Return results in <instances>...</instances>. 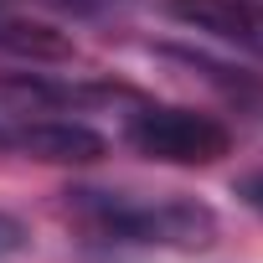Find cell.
I'll use <instances>...</instances> for the list:
<instances>
[{
	"label": "cell",
	"instance_id": "obj_7",
	"mask_svg": "<svg viewBox=\"0 0 263 263\" xmlns=\"http://www.w3.org/2000/svg\"><path fill=\"white\" fill-rule=\"evenodd\" d=\"M237 196H242L248 206H258V212H263V171H253V176H242V181H237Z\"/></svg>",
	"mask_w": 263,
	"mask_h": 263
},
{
	"label": "cell",
	"instance_id": "obj_6",
	"mask_svg": "<svg viewBox=\"0 0 263 263\" xmlns=\"http://www.w3.org/2000/svg\"><path fill=\"white\" fill-rule=\"evenodd\" d=\"M26 248V227L11 217V212H0V258H11V253H21Z\"/></svg>",
	"mask_w": 263,
	"mask_h": 263
},
{
	"label": "cell",
	"instance_id": "obj_1",
	"mask_svg": "<svg viewBox=\"0 0 263 263\" xmlns=\"http://www.w3.org/2000/svg\"><path fill=\"white\" fill-rule=\"evenodd\" d=\"M72 212L114 242H160V248H201L217 237V212L196 196H135V191H67Z\"/></svg>",
	"mask_w": 263,
	"mask_h": 263
},
{
	"label": "cell",
	"instance_id": "obj_5",
	"mask_svg": "<svg viewBox=\"0 0 263 263\" xmlns=\"http://www.w3.org/2000/svg\"><path fill=\"white\" fill-rule=\"evenodd\" d=\"M93 98H98V88H72L47 72H0V114H16V119L62 114V108H78Z\"/></svg>",
	"mask_w": 263,
	"mask_h": 263
},
{
	"label": "cell",
	"instance_id": "obj_3",
	"mask_svg": "<svg viewBox=\"0 0 263 263\" xmlns=\"http://www.w3.org/2000/svg\"><path fill=\"white\" fill-rule=\"evenodd\" d=\"M171 16L263 62V0H171Z\"/></svg>",
	"mask_w": 263,
	"mask_h": 263
},
{
	"label": "cell",
	"instance_id": "obj_2",
	"mask_svg": "<svg viewBox=\"0 0 263 263\" xmlns=\"http://www.w3.org/2000/svg\"><path fill=\"white\" fill-rule=\"evenodd\" d=\"M124 140L145 160H160V165H212L232 150L227 124H217L212 114H196V108H176V103L135 108L124 124Z\"/></svg>",
	"mask_w": 263,
	"mask_h": 263
},
{
	"label": "cell",
	"instance_id": "obj_8",
	"mask_svg": "<svg viewBox=\"0 0 263 263\" xmlns=\"http://www.w3.org/2000/svg\"><path fill=\"white\" fill-rule=\"evenodd\" d=\"M0 145H6V129H0Z\"/></svg>",
	"mask_w": 263,
	"mask_h": 263
},
{
	"label": "cell",
	"instance_id": "obj_4",
	"mask_svg": "<svg viewBox=\"0 0 263 263\" xmlns=\"http://www.w3.org/2000/svg\"><path fill=\"white\" fill-rule=\"evenodd\" d=\"M0 150H21V155L52 160V165H83V160L103 155V135H93L88 124H72V119H31L21 129H6Z\"/></svg>",
	"mask_w": 263,
	"mask_h": 263
}]
</instances>
